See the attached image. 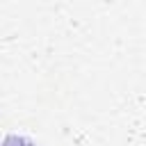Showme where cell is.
<instances>
[{"label":"cell","instance_id":"6da1fadb","mask_svg":"<svg viewBox=\"0 0 146 146\" xmlns=\"http://www.w3.org/2000/svg\"><path fill=\"white\" fill-rule=\"evenodd\" d=\"M2 146H36L30 137H23V135H7Z\"/></svg>","mask_w":146,"mask_h":146}]
</instances>
